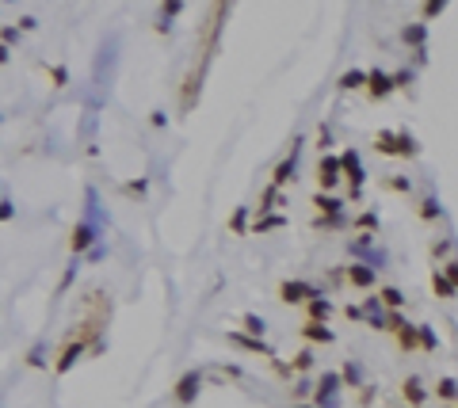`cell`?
Returning a JSON list of instances; mask_svg holds the SVG:
<instances>
[{"label": "cell", "instance_id": "cell-26", "mask_svg": "<svg viewBox=\"0 0 458 408\" xmlns=\"http://www.w3.org/2000/svg\"><path fill=\"white\" fill-rule=\"evenodd\" d=\"M397 157H416V138L401 130L397 134Z\"/></svg>", "mask_w": 458, "mask_h": 408}, {"label": "cell", "instance_id": "cell-6", "mask_svg": "<svg viewBox=\"0 0 458 408\" xmlns=\"http://www.w3.org/2000/svg\"><path fill=\"white\" fill-rule=\"evenodd\" d=\"M340 172H344L340 157H321V160H317V184H321L325 195H329L332 187L340 184Z\"/></svg>", "mask_w": 458, "mask_h": 408}, {"label": "cell", "instance_id": "cell-41", "mask_svg": "<svg viewBox=\"0 0 458 408\" xmlns=\"http://www.w3.org/2000/svg\"><path fill=\"white\" fill-rule=\"evenodd\" d=\"M145 191V179H138V184H126V195H142Z\"/></svg>", "mask_w": 458, "mask_h": 408}, {"label": "cell", "instance_id": "cell-2", "mask_svg": "<svg viewBox=\"0 0 458 408\" xmlns=\"http://www.w3.org/2000/svg\"><path fill=\"white\" fill-rule=\"evenodd\" d=\"M340 385H344V378L336 374V370H325L321 382H317V389H313V404L317 408H336V389Z\"/></svg>", "mask_w": 458, "mask_h": 408}, {"label": "cell", "instance_id": "cell-5", "mask_svg": "<svg viewBox=\"0 0 458 408\" xmlns=\"http://www.w3.org/2000/svg\"><path fill=\"white\" fill-rule=\"evenodd\" d=\"M340 164H344V176H348V184H351V198H359L363 195V160H359V153H355V149H344Z\"/></svg>", "mask_w": 458, "mask_h": 408}, {"label": "cell", "instance_id": "cell-37", "mask_svg": "<svg viewBox=\"0 0 458 408\" xmlns=\"http://www.w3.org/2000/svg\"><path fill=\"white\" fill-rule=\"evenodd\" d=\"M409 80H413V73H394V84H397V88H409Z\"/></svg>", "mask_w": 458, "mask_h": 408}, {"label": "cell", "instance_id": "cell-8", "mask_svg": "<svg viewBox=\"0 0 458 408\" xmlns=\"http://www.w3.org/2000/svg\"><path fill=\"white\" fill-rule=\"evenodd\" d=\"M397 84H394V73H382V69H370L367 73V96L370 100H382V96H390Z\"/></svg>", "mask_w": 458, "mask_h": 408}, {"label": "cell", "instance_id": "cell-32", "mask_svg": "<svg viewBox=\"0 0 458 408\" xmlns=\"http://www.w3.org/2000/svg\"><path fill=\"white\" fill-rule=\"evenodd\" d=\"M420 347H424V351H435V332L428 328V325H420Z\"/></svg>", "mask_w": 458, "mask_h": 408}, {"label": "cell", "instance_id": "cell-14", "mask_svg": "<svg viewBox=\"0 0 458 408\" xmlns=\"http://www.w3.org/2000/svg\"><path fill=\"white\" fill-rule=\"evenodd\" d=\"M306 313H310V320H321V325H325V320H329V313H332V301L325 298V294H317L313 301H306Z\"/></svg>", "mask_w": 458, "mask_h": 408}, {"label": "cell", "instance_id": "cell-30", "mask_svg": "<svg viewBox=\"0 0 458 408\" xmlns=\"http://www.w3.org/2000/svg\"><path fill=\"white\" fill-rule=\"evenodd\" d=\"M401 328H405V320H401V313H386V317H382V332H394V336H397Z\"/></svg>", "mask_w": 458, "mask_h": 408}, {"label": "cell", "instance_id": "cell-21", "mask_svg": "<svg viewBox=\"0 0 458 408\" xmlns=\"http://www.w3.org/2000/svg\"><path fill=\"white\" fill-rule=\"evenodd\" d=\"M432 290L439 294V298H454V282L447 279L443 271H432Z\"/></svg>", "mask_w": 458, "mask_h": 408}, {"label": "cell", "instance_id": "cell-31", "mask_svg": "<svg viewBox=\"0 0 458 408\" xmlns=\"http://www.w3.org/2000/svg\"><path fill=\"white\" fill-rule=\"evenodd\" d=\"M271 206H279V187H267V191L260 195V214L271 210Z\"/></svg>", "mask_w": 458, "mask_h": 408}, {"label": "cell", "instance_id": "cell-20", "mask_svg": "<svg viewBox=\"0 0 458 408\" xmlns=\"http://www.w3.org/2000/svg\"><path fill=\"white\" fill-rule=\"evenodd\" d=\"M435 397H439V401H458V382H454V378H439V382H435Z\"/></svg>", "mask_w": 458, "mask_h": 408}, {"label": "cell", "instance_id": "cell-23", "mask_svg": "<svg viewBox=\"0 0 458 408\" xmlns=\"http://www.w3.org/2000/svg\"><path fill=\"white\" fill-rule=\"evenodd\" d=\"M340 88H367V73H363V69H348L340 77Z\"/></svg>", "mask_w": 458, "mask_h": 408}, {"label": "cell", "instance_id": "cell-38", "mask_svg": "<svg viewBox=\"0 0 458 408\" xmlns=\"http://www.w3.org/2000/svg\"><path fill=\"white\" fill-rule=\"evenodd\" d=\"M27 363H31V366H42V347H31V355H27Z\"/></svg>", "mask_w": 458, "mask_h": 408}, {"label": "cell", "instance_id": "cell-40", "mask_svg": "<svg viewBox=\"0 0 458 408\" xmlns=\"http://www.w3.org/2000/svg\"><path fill=\"white\" fill-rule=\"evenodd\" d=\"M447 252H451V244H447V241H435L432 244V256H447Z\"/></svg>", "mask_w": 458, "mask_h": 408}, {"label": "cell", "instance_id": "cell-10", "mask_svg": "<svg viewBox=\"0 0 458 408\" xmlns=\"http://www.w3.org/2000/svg\"><path fill=\"white\" fill-rule=\"evenodd\" d=\"M313 210H317V217H336V214H344V203L332 198V195H325V191H317L313 195Z\"/></svg>", "mask_w": 458, "mask_h": 408}, {"label": "cell", "instance_id": "cell-42", "mask_svg": "<svg viewBox=\"0 0 458 408\" xmlns=\"http://www.w3.org/2000/svg\"><path fill=\"white\" fill-rule=\"evenodd\" d=\"M439 12H443V4H439V0H432V4L424 8V16H439Z\"/></svg>", "mask_w": 458, "mask_h": 408}, {"label": "cell", "instance_id": "cell-3", "mask_svg": "<svg viewBox=\"0 0 458 408\" xmlns=\"http://www.w3.org/2000/svg\"><path fill=\"white\" fill-rule=\"evenodd\" d=\"M199 389H203V370H188V374L172 385V401L183 408V404H191L195 397H199Z\"/></svg>", "mask_w": 458, "mask_h": 408}, {"label": "cell", "instance_id": "cell-34", "mask_svg": "<svg viewBox=\"0 0 458 408\" xmlns=\"http://www.w3.org/2000/svg\"><path fill=\"white\" fill-rule=\"evenodd\" d=\"M245 217H248L245 210H237V214H233V222H229V229L233 233H245Z\"/></svg>", "mask_w": 458, "mask_h": 408}, {"label": "cell", "instance_id": "cell-22", "mask_svg": "<svg viewBox=\"0 0 458 408\" xmlns=\"http://www.w3.org/2000/svg\"><path fill=\"white\" fill-rule=\"evenodd\" d=\"M241 325H245V332H248V336L252 340H260V336H264V317H256V313H245V317H241Z\"/></svg>", "mask_w": 458, "mask_h": 408}, {"label": "cell", "instance_id": "cell-35", "mask_svg": "<svg viewBox=\"0 0 458 408\" xmlns=\"http://www.w3.org/2000/svg\"><path fill=\"white\" fill-rule=\"evenodd\" d=\"M443 275L454 282V290H458V260H451V263H443Z\"/></svg>", "mask_w": 458, "mask_h": 408}, {"label": "cell", "instance_id": "cell-19", "mask_svg": "<svg viewBox=\"0 0 458 408\" xmlns=\"http://www.w3.org/2000/svg\"><path fill=\"white\" fill-rule=\"evenodd\" d=\"M355 229H359L363 236H375V233H378V214H375V210L359 214V217H355Z\"/></svg>", "mask_w": 458, "mask_h": 408}, {"label": "cell", "instance_id": "cell-17", "mask_svg": "<svg viewBox=\"0 0 458 408\" xmlns=\"http://www.w3.org/2000/svg\"><path fill=\"white\" fill-rule=\"evenodd\" d=\"M375 149H378L382 157H397V134H390V130L375 134Z\"/></svg>", "mask_w": 458, "mask_h": 408}, {"label": "cell", "instance_id": "cell-12", "mask_svg": "<svg viewBox=\"0 0 458 408\" xmlns=\"http://www.w3.org/2000/svg\"><path fill=\"white\" fill-rule=\"evenodd\" d=\"M302 340H310V344H332L336 336L321 325V320H306V325H302Z\"/></svg>", "mask_w": 458, "mask_h": 408}, {"label": "cell", "instance_id": "cell-16", "mask_svg": "<svg viewBox=\"0 0 458 408\" xmlns=\"http://www.w3.org/2000/svg\"><path fill=\"white\" fill-rule=\"evenodd\" d=\"M378 301H382L390 313H397L401 306H405V294H401L397 287H382V290H378Z\"/></svg>", "mask_w": 458, "mask_h": 408}, {"label": "cell", "instance_id": "cell-7", "mask_svg": "<svg viewBox=\"0 0 458 408\" xmlns=\"http://www.w3.org/2000/svg\"><path fill=\"white\" fill-rule=\"evenodd\" d=\"M298 145H302V138H294L291 141V157H283L279 160V168L271 172V187H287L294 179V168H298Z\"/></svg>", "mask_w": 458, "mask_h": 408}, {"label": "cell", "instance_id": "cell-43", "mask_svg": "<svg viewBox=\"0 0 458 408\" xmlns=\"http://www.w3.org/2000/svg\"><path fill=\"white\" fill-rule=\"evenodd\" d=\"M298 408H310V404H298ZM313 408H317V404H313Z\"/></svg>", "mask_w": 458, "mask_h": 408}, {"label": "cell", "instance_id": "cell-13", "mask_svg": "<svg viewBox=\"0 0 458 408\" xmlns=\"http://www.w3.org/2000/svg\"><path fill=\"white\" fill-rule=\"evenodd\" d=\"M401 397H405L409 404L413 408H420L428 401V393H424V385H420V378H405V382H401Z\"/></svg>", "mask_w": 458, "mask_h": 408}, {"label": "cell", "instance_id": "cell-1", "mask_svg": "<svg viewBox=\"0 0 458 408\" xmlns=\"http://www.w3.org/2000/svg\"><path fill=\"white\" fill-rule=\"evenodd\" d=\"M229 16V4H214L207 23L199 27V46H195V61L188 69V77H183V88H180V111L188 115V111L199 103V92H203V80H207V65L214 58V50H218V35H222V20Z\"/></svg>", "mask_w": 458, "mask_h": 408}, {"label": "cell", "instance_id": "cell-15", "mask_svg": "<svg viewBox=\"0 0 458 408\" xmlns=\"http://www.w3.org/2000/svg\"><path fill=\"white\" fill-rule=\"evenodd\" d=\"M229 344H237V347H245V351H260V355L275 359V351H271L264 340H252V336H237V332H229Z\"/></svg>", "mask_w": 458, "mask_h": 408}, {"label": "cell", "instance_id": "cell-24", "mask_svg": "<svg viewBox=\"0 0 458 408\" xmlns=\"http://www.w3.org/2000/svg\"><path fill=\"white\" fill-rule=\"evenodd\" d=\"M306 370H313V351H298L291 359V374H306Z\"/></svg>", "mask_w": 458, "mask_h": 408}, {"label": "cell", "instance_id": "cell-18", "mask_svg": "<svg viewBox=\"0 0 458 408\" xmlns=\"http://www.w3.org/2000/svg\"><path fill=\"white\" fill-rule=\"evenodd\" d=\"M397 347L401 351H413V347H420V328H413V325H405L397 332Z\"/></svg>", "mask_w": 458, "mask_h": 408}, {"label": "cell", "instance_id": "cell-28", "mask_svg": "<svg viewBox=\"0 0 458 408\" xmlns=\"http://www.w3.org/2000/svg\"><path fill=\"white\" fill-rule=\"evenodd\" d=\"M424 23H416V27H405V31H401V39H405L409 46H420V42H424Z\"/></svg>", "mask_w": 458, "mask_h": 408}, {"label": "cell", "instance_id": "cell-25", "mask_svg": "<svg viewBox=\"0 0 458 408\" xmlns=\"http://www.w3.org/2000/svg\"><path fill=\"white\" fill-rule=\"evenodd\" d=\"M340 378H344V382H348L351 389H359V385H363V370H359V363H344Z\"/></svg>", "mask_w": 458, "mask_h": 408}, {"label": "cell", "instance_id": "cell-29", "mask_svg": "<svg viewBox=\"0 0 458 408\" xmlns=\"http://www.w3.org/2000/svg\"><path fill=\"white\" fill-rule=\"evenodd\" d=\"M439 214H443V210H439L435 198H424V203H420V217H424V222H435Z\"/></svg>", "mask_w": 458, "mask_h": 408}, {"label": "cell", "instance_id": "cell-36", "mask_svg": "<svg viewBox=\"0 0 458 408\" xmlns=\"http://www.w3.org/2000/svg\"><path fill=\"white\" fill-rule=\"evenodd\" d=\"M386 187H390V191H409V179L394 176V179H386Z\"/></svg>", "mask_w": 458, "mask_h": 408}, {"label": "cell", "instance_id": "cell-33", "mask_svg": "<svg viewBox=\"0 0 458 408\" xmlns=\"http://www.w3.org/2000/svg\"><path fill=\"white\" fill-rule=\"evenodd\" d=\"M317 229H340V225H344V214H336V217H317Z\"/></svg>", "mask_w": 458, "mask_h": 408}, {"label": "cell", "instance_id": "cell-39", "mask_svg": "<svg viewBox=\"0 0 458 408\" xmlns=\"http://www.w3.org/2000/svg\"><path fill=\"white\" fill-rule=\"evenodd\" d=\"M50 77H54V84H65V80H69V77H65V69H61V65H54V69H50Z\"/></svg>", "mask_w": 458, "mask_h": 408}, {"label": "cell", "instance_id": "cell-27", "mask_svg": "<svg viewBox=\"0 0 458 408\" xmlns=\"http://www.w3.org/2000/svg\"><path fill=\"white\" fill-rule=\"evenodd\" d=\"M287 217L283 214H267V217H256V233H271V229H279Z\"/></svg>", "mask_w": 458, "mask_h": 408}, {"label": "cell", "instance_id": "cell-11", "mask_svg": "<svg viewBox=\"0 0 458 408\" xmlns=\"http://www.w3.org/2000/svg\"><path fill=\"white\" fill-rule=\"evenodd\" d=\"M348 282L359 290H370L375 287V268H367V263H351L348 268Z\"/></svg>", "mask_w": 458, "mask_h": 408}, {"label": "cell", "instance_id": "cell-4", "mask_svg": "<svg viewBox=\"0 0 458 408\" xmlns=\"http://www.w3.org/2000/svg\"><path fill=\"white\" fill-rule=\"evenodd\" d=\"M313 298H317V290L310 287V282H302V279L279 282V301H287V306H298V301H313Z\"/></svg>", "mask_w": 458, "mask_h": 408}, {"label": "cell", "instance_id": "cell-9", "mask_svg": "<svg viewBox=\"0 0 458 408\" xmlns=\"http://www.w3.org/2000/svg\"><path fill=\"white\" fill-rule=\"evenodd\" d=\"M92 244H96V225H92V222H77V225H73V233H69V248L80 256V252H88Z\"/></svg>", "mask_w": 458, "mask_h": 408}]
</instances>
